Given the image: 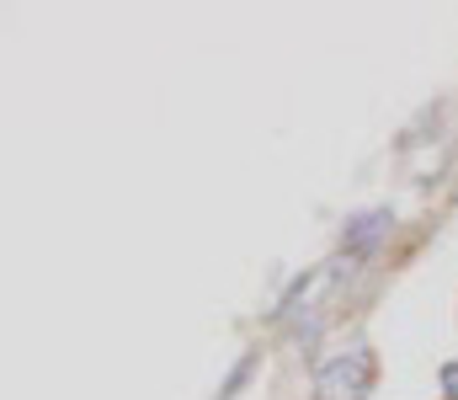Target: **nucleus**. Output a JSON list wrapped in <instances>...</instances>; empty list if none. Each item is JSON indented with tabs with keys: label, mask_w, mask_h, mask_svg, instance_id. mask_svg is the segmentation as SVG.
Instances as JSON below:
<instances>
[{
	"label": "nucleus",
	"mask_w": 458,
	"mask_h": 400,
	"mask_svg": "<svg viewBox=\"0 0 458 400\" xmlns=\"http://www.w3.org/2000/svg\"><path fill=\"white\" fill-rule=\"evenodd\" d=\"M373 353L368 347H352L342 358H331L326 369H320V400H368L373 390Z\"/></svg>",
	"instance_id": "f257e3e1"
},
{
	"label": "nucleus",
	"mask_w": 458,
	"mask_h": 400,
	"mask_svg": "<svg viewBox=\"0 0 458 400\" xmlns=\"http://www.w3.org/2000/svg\"><path fill=\"white\" fill-rule=\"evenodd\" d=\"M443 396L458 400V363H443Z\"/></svg>",
	"instance_id": "7ed1b4c3"
},
{
	"label": "nucleus",
	"mask_w": 458,
	"mask_h": 400,
	"mask_svg": "<svg viewBox=\"0 0 458 400\" xmlns=\"http://www.w3.org/2000/svg\"><path fill=\"white\" fill-rule=\"evenodd\" d=\"M389 230H394V214H389V209L352 214V225H346V246H352V251H373V246H378Z\"/></svg>",
	"instance_id": "f03ea898"
}]
</instances>
